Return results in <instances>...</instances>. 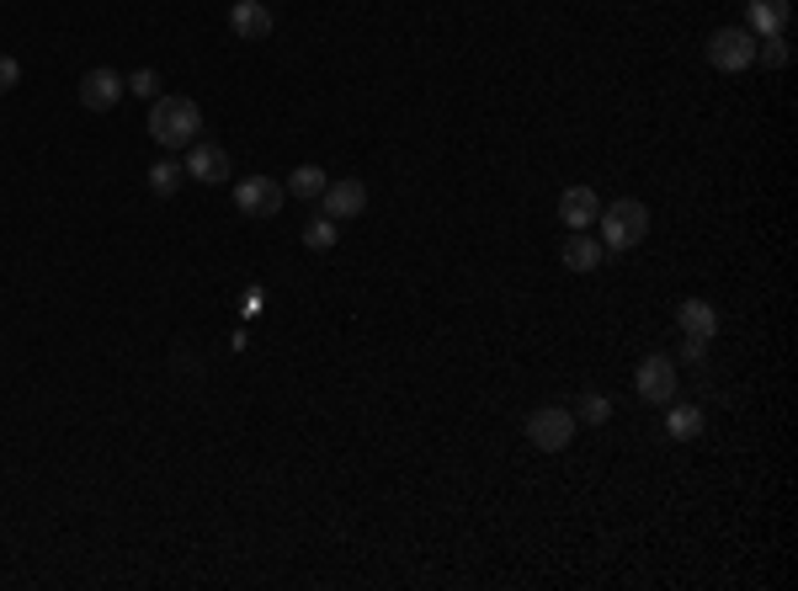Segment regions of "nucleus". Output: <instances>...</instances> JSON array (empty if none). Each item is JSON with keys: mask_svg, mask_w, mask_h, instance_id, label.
Listing matches in <instances>:
<instances>
[{"mask_svg": "<svg viewBox=\"0 0 798 591\" xmlns=\"http://www.w3.org/2000/svg\"><path fill=\"white\" fill-rule=\"evenodd\" d=\"M203 134V107L193 97H155L149 101V139L160 149H187Z\"/></svg>", "mask_w": 798, "mask_h": 591, "instance_id": "obj_1", "label": "nucleus"}, {"mask_svg": "<svg viewBox=\"0 0 798 591\" xmlns=\"http://www.w3.org/2000/svg\"><path fill=\"white\" fill-rule=\"evenodd\" d=\"M602 246L607 250H633L644 235H650V208L639 197H618V203H602Z\"/></svg>", "mask_w": 798, "mask_h": 591, "instance_id": "obj_2", "label": "nucleus"}, {"mask_svg": "<svg viewBox=\"0 0 798 591\" xmlns=\"http://www.w3.org/2000/svg\"><path fill=\"white\" fill-rule=\"evenodd\" d=\"M575 411H564V405H538L528 421H522V432H528L532 447H543V453H559V447L575 443Z\"/></svg>", "mask_w": 798, "mask_h": 591, "instance_id": "obj_3", "label": "nucleus"}, {"mask_svg": "<svg viewBox=\"0 0 798 591\" xmlns=\"http://www.w3.org/2000/svg\"><path fill=\"white\" fill-rule=\"evenodd\" d=\"M633 390L639 400H650V405H671L681 390V373H677V357H666V352H650L639 373H633Z\"/></svg>", "mask_w": 798, "mask_h": 591, "instance_id": "obj_4", "label": "nucleus"}, {"mask_svg": "<svg viewBox=\"0 0 798 591\" xmlns=\"http://www.w3.org/2000/svg\"><path fill=\"white\" fill-rule=\"evenodd\" d=\"M708 65L725 75H740L756 65V32L746 27H719L713 38H708Z\"/></svg>", "mask_w": 798, "mask_h": 591, "instance_id": "obj_5", "label": "nucleus"}, {"mask_svg": "<svg viewBox=\"0 0 798 591\" xmlns=\"http://www.w3.org/2000/svg\"><path fill=\"white\" fill-rule=\"evenodd\" d=\"M283 197H288V187L272 181V176H245V181H235V208L250 214V219H277V214H283Z\"/></svg>", "mask_w": 798, "mask_h": 591, "instance_id": "obj_6", "label": "nucleus"}, {"mask_svg": "<svg viewBox=\"0 0 798 591\" xmlns=\"http://www.w3.org/2000/svg\"><path fill=\"white\" fill-rule=\"evenodd\" d=\"M122 97H128V80L112 65H97V70L80 75V107L86 112H112Z\"/></svg>", "mask_w": 798, "mask_h": 591, "instance_id": "obj_7", "label": "nucleus"}, {"mask_svg": "<svg viewBox=\"0 0 798 591\" xmlns=\"http://www.w3.org/2000/svg\"><path fill=\"white\" fill-rule=\"evenodd\" d=\"M319 214H325V219H336V224L367 214V187L357 181V176H341V181H331V187L319 193Z\"/></svg>", "mask_w": 798, "mask_h": 591, "instance_id": "obj_8", "label": "nucleus"}, {"mask_svg": "<svg viewBox=\"0 0 798 591\" xmlns=\"http://www.w3.org/2000/svg\"><path fill=\"white\" fill-rule=\"evenodd\" d=\"M559 219L570 224V235H575V229H597V219H602L597 187H564V193H559Z\"/></svg>", "mask_w": 798, "mask_h": 591, "instance_id": "obj_9", "label": "nucleus"}, {"mask_svg": "<svg viewBox=\"0 0 798 591\" xmlns=\"http://www.w3.org/2000/svg\"><path fill=\"white\" fill-rule=\"evenodd\" d=\"M181 171L193 176V181H203V187H218V181H229V155L218 145H187V160H181Z\"/></svg>", "mask_w": 798, "mask_h": 591, "instance_id": "obj_10", "label": "nucleus"}, {"mask_svg": "<svg viewBox=\"0 0 798 591\" xmlns=\"http://www.w3.org/2000/svg\"><path fill=\"white\" fill-rule=\"evenodd\" d=\"M677 325H681V336H687V342L708 346V342H713V336H719V309H713L708 298H681V309H677Z\"/></svg>", "mask_w": 798, "mask_h": 591, "instance_id": "obj_11", "label": "nucleus"}, {"mask_svg": "<svg viewBox=\"0 0 798 591\" xmlns=\"http://www.w3.org/2000/svg\"><path fill=\"white\" fill-rule=\"evenodd\" d=\"M272 11H266L262 0H235L229 6V32L235 38H245V43H262V38H272Z\"/></svg>", "mask_w": 798, "mask_h": 591, "instance_id": "obj_12", "label": "nucleus"}, {"mask_svg": "<svg viewBox=\"0 0 798 591\" xmlns=\"http://www.w3.org/2000/svg\"><path fill=\"white\" fill-rule=\"evenodd\" d=\"M788 17H794L788 0H750L746 32H756V38H777V32H788Z\"/></svg>", "mask_w": 798, "mask_h": 591, "instance_id": "obj_13", "label": "nucleus"}, {"mask_svg": "<svg viewBox=\"0 0 798 591\" xmlns=\"http://www.w3.org/2000/svg\"><path fill=\"white\" fill-rule=\"evenodd\" d=\"M559 256H564V267H570V272H597L607 262V246L591 235V229H575V235L564 240V250H559Z\"/></svg>", "mask_w": 798, "mask_h": 591, "instance_id": "obj_14", "label": "nucleus"}, {"mask_svg": "<svg viewBox=\"0 0 798 591\" xmlns=\"http://www.w3.org/2000/svg\"><path fill=\"white\" fill-rule=\"evenodd\" d=\"M666 432H671L677 443L702 437V411H698V405H677V400H671V411H666Z\"/></svg>", "mask_w": 798, "mask_h": 591, "instance_id": "obj_15", "label": "nucleus"}, {"mask_svg": "<svg viewBox=\"0 0 798 591\" xmlns=\"http://www.w3.org/2000/svg\"><path fill=\"white\" fill-rule=\"evenodd\" d=\"M331 187V176L319 171V166H298V171L288 176V193L298 197V203H319V193Z\"/></svg>", "mask_w": 798, "mask_h": 591, "instance_id": "obj_16", "label": "nucleus"}, {"mask_svg": "<svg viewBox=\"0 0 798 591\" xmlns=\"http://www.w3.org/2000/svg\"><path fill=\"white\" fill-rule=\"evenodd\" d=\"M181 181H187V171H181L176 160H155V166H149V193L155 197H170Z\"/></svg>", "mask_w": 798, "mask_h": 591, "instance_id": "obj_17", "label": "nucleus"}, {"mask_svg": "<svg viewBox=\"0 0 798 591\" xmlns=\"http://www.w3.org/2000/svg\"><path fill=\"white\" fill-rule=\"evenodd\" d=\"M336 240H341L336 219H325V214H319V219L304 224V246H309V250H336Z\"/></svg>", "mask_w": 798, "mask_h": 591, "instance_id": "obj_18", "label": "nucleus"}, {"mask_svg": "<svg viewBox=\"0 0 798 591\" xmlns=\"http://www.w3.org/2000/svg\"><path fill=\"white\" fill-rule=\"evenodd\" d=\"M575 421H581V426H602V421H612V400H607V394H581V405H575Z\"/></svg>", "mask_w": 798, "mask_h": 591, "instance_id": "obj_19", "label": "nucleus"}, {"mask_svg": "<svg viewBox=\"0 0 798 591\" xmlns=\"http://www.w3.org/2000/svg\"><path fill=\"white\" fill-rule=\"evenodd\" d=\"M756 59H761L767 70H782V65H788L794 53H788V43H782V32H777V38H756Z\"/></svg>", "mask_w": 798, "mask_h": 591, "instance_id": "obj_20", "label": "nucleus"}, {"mask_svg": "<svg viewBox=\"0 0 798 591\" xmlns=\"http://www.w3.org/2000/svg\"><path fill=\"white\" fill-rule=\"evenodd\" d=\"M128 91H134V97H145V101H155V97H160V75L149 70V65H145V70H134V75H128Z\"/></svg>", "mask_w": 798, "mask_h": 591, "instance_id": "obj_21", "label": "nucleus"}, {"mask_svg": "<svg viewBox=\"0 0 798 591\" xmlns=\"http://www.w3.org/2000/svg\"><path fill=\"white\" fill-rule=\"evenodd\" d=\"M17 86H22V65H17L11 53H0V97H6V91H17Z\"/></svg>", "mask_w": 798, "mask_h": 591, "instance_id": "obj_22", "label": "nucleus"}]
</instances>
